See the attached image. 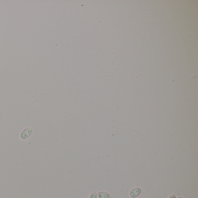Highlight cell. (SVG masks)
Returning <instances> with one entry per match:
<instances>
[{"label": "cell", "instance_id": "1", "mask_svg": "<svg viewBox=\"0 0 198 198\" xmlns=\"http://www.w3.org/2000/svg\"><path fill=\"white\" fill-rule=\"evenodd\" d=\"M32 129L30 127H26L24 128L20 133L19 137L22 140H25L29 138L32 134Z\"/></svg>", "mask_w": 198, "mask_h": 198}, {"label": "cell", "instance_id": "2", "mask_svg": "<svg viewBox=\"0 0 198 198\" xmlns=\"http://www.w3.org/2000/svg\"><path fill=\"white\" fill-rule=\"evenodd\" d=\"M141 193V189L138 187L133 188L129 193V196L131 198H135L138 197Z\"/></svg>", "mask_w": 198, "mask_h": 198}, {"label": "cell", "instance_id": "3", "mask_svg": "<svg viewBox=\"0 0 198 198\" xmlns=\"http://www.w3.org/2000/svg\"><path fill=\"white\" fill-rule=\"evenodd\" d=\"M98 197L99 198H110V195L109 193L104 192V191H101L98 192Z\"/></svg>", "mask_w": 198, "mask_h": 198}, {"label": "cell", "instance_id": "4", "mask_svg": "<svg viewBox=\"0 0 198 198\" xmlns=\"http://www.w3.org/2000/svg\"><path fill=\"white\" fill-rule=\"evenodd\" d=\"M89 198H98V195L96 192H93L90 194V196Z\"/></svg>", "mask_w": 198, "mask_h": 198}, {"label": "cell", "instance_id": "5", "mask_svg": "<svg viewBox=\"0 0 198 198\" xmlns=\"http://www.w3.org/2000/svg\"><path fill=\"white\" fill-rule=\"evenodd\" d=\"M169 198H176V197H175V195H172L169 197Z\"/></svg>", "mask_w": 198, "mask_h": 198}, {"label": "cell", "instance_id": "6", "mask_svg": "<svg viewBox=\"0 0 198 198\" xmlns=\"http://www.w3.org/2000/svg\"><path fill=\"white\" fill-rule=\"evenodd\" d=\"M178 198H181V197H178Z\"/></svg>", "mask_w": 198, "mask_h": 198}]
</instances>
